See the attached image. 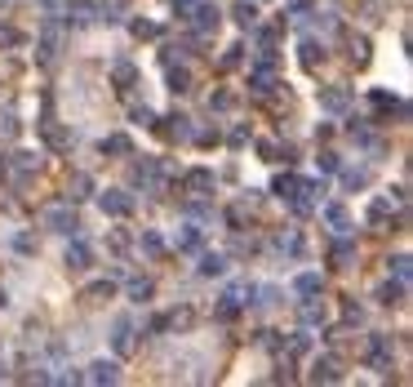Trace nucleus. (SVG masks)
<instances>
[{"instance_id":"28","label":"nucleus","mask_w":413,"mask_h":387,"mask_svg":"<svg viewBox=\"0 0 413 387\" xmlns=\"http://www.w3.org/2000/svg\"><path fill=\"white\" fill-rule=\"evenodd\" d=\"M178 249H200V227H182V232H178Z\"/></svg>"},{"instance_id":"38","label":"nucleus","mask_w":413,"mask_h":387,"mask_svg":"<svg viewBox=\"0 0 413 387\" xmlns=\"http://www.w3.org/2000/svg\"><path fill=\"white\" fill-rule=\"evenodd\" d=\"M302 316H307V321H324V307H315V303H302Z\"/></svg>"},{"instance_id":"44","label":"nucleus","mask_w":413,"mask_h":387,"mask_svg":"<svg viewBox=\"0 0 413 387\" xmlns=\"http://www.w3.org/2000/svg\"><path fill=\"white\" fill-rule=\"evenodd\" d=\"M191 5H196V0H174V9H178V14H182V18H187V14H191Z\"/></svg>"},{"instance_id":"33","label":"nucleus","mask_w":413,"mask_h":387,"mask_svg":"<svg viewBox=\"0 0 413 387\" xmlns=\"http://www.w3.org/2000/svg\"><path fill=\"white\" fill-rule=\"evenodd\" d=\"M227 223H232V232H240V227H245V205H232V210H227Z\"/></svg>"},{"instance_id":"21","label":"nucleus","mask_w":413,"mask_h":387,"mask_svg":"<svg viewBox=\"0 0 413 387\" xmlns=\"http://www.w3.org/2000/svg\"><path fill=\"white\" fill-rule=\"evenodd\" d=\"M112 343H116V352H120V356H129V352H133V330H129V321H120V325H116Z\"/></svg>"},{"instance_id":"40","label":"nucleus","mask_w":413,"mask_h":387,"mask_svg":"<svg viewBox=\"0 0 413 387\" xmlns=\"http://www.w3.org/2000/svg\"><path fill=\"white\" fill-rule=\"evenodd\" d=\"M0 120H5V125H0V134L14 138V134H18V120H14V116H0Z\"/></svg>"},{"instance_id":"6","label":"nucleus","mask_w":413,"mask_h":387,"mask_svg":"<svg viewBox=\"0 0 413 387\" xmlns=\"http://www.w3.org/2000/svg\"><path fill=\"white\" fill-rule=\"evenodd\" d=\"M320 107H324V112H347V107H351V89H347V85H329V89H320Z\"/></svg>"},{"instance_id":"12","label":"nucleus","mask_w":413,"mask_h":387,"mask_svg":"<svg viewBox=\"0 0 413 387\" xmlns=\"http://www.w3.org/2000/svg\"><path fill=\"white\" fill-rule=\"evenodd\" d=\"M324 223H329L333 227V232H347V227H351V214H347V205H324Z\"/></svg>"},{"instance_id":"45","label":"nucleus","mask_w":413,"mask_h":387,"mask_svg":"<svg viewBox=\"0 0 413 387\" xmlns=\"http://www.w3.org/2000/svg\"><path fill=\"white\" fill-rule=\"evenodd\" d=\"M289 9H298V14H307V9H311V0H289Z\"/></svg>"},{"instance_id":"3","label":"nucleus","mask_w":413,"mask_h":387,"mask_svg":"<svg viewBox=\"0 0 413 387\" xmlns=\"http://www.w3.org/2000/svg\"><path fill=\"white\" fill-rule=\"evenodd\" d=\"M187 18L196 22V31H200V36H209V31L218 27V22H223V9H218V5H200V0H196Z\"/></svg>"},{"instance_id":"36","label":"nucleus","mask_w":413,"mask_h":387,"mask_svg":"<svg viewBox=\"0 0 413 387\" xmlns=\"http://www.w3.org/2000/svg\"><path fill=\"white\" fill-rule=\"evenodd\" d=\"M0 45H22V36L14 27H0Z\"/></svg>"},{"instance_id":"17","label":"nucleus","mask_w":413,"mask_h":387,"mask_svg":"<svg viewBox=\"0 0 413 387\" xmlns=\"http://www.w3.org/2000/svg\"><path fill=\"white\" fill-rule=\"evenodd\" d=\"M93 191V178L89 174H71V183H67V200H84Z\"/></svg>"},{"instance_id":"43","label":"nucleus","mask_w":413,"mask_h":387,"mask_svg":"<svg viewBox=\"0 0 413 387\" xmlns=\"http://www.w3.org/2000/svg\"><path fill=\"white\" fill-rule=\"evenodd\" d=\"M133 120H142V125H156V116H151V107H138V112H133Z\"/></svg>"},{"instance_id":"13","label":"nucleus","mask_w":413,"mask_h":387,"mask_svg":"<svg viewBox=\"0 0 413 387\" xmlns=\"http://www.w3.org/2000/svg\"><path fill=\"white\" fill-rule=\"evenodd\" d=\"M232 18H236V27H253V22H258V5H253V0H236Z\"/></svg>"},{"instance_id":"42","label":"nucleus","mask_w":413,"mask_h":387,"mask_svg":"<svg viewBox=\"0 0 413 387\" xmlns=\"http://www.w3.org/2000/svg\"><path fill=\"white\" fill-rule=\"evenodd\" d=\"M14 249H22V254H31V249H36V240H31V236H14Z\"/></svg>"},{"instance_id":"15","label":"nucleus","mask_w":413,"mask_h":387,"mask_svg":"<svg viewBox=\"0 0 413 387\" xmlns=\"http://www.w3.org/2000/svg\"><path fill=\"white\" fill-rule=\"evenodd\" d=\"M294 289H298L302 298H311V294H320V289H324V276L320 272H302L298 281H294Z\"/></svg>"},{"instance_id":"34","label":"nucleus","mask_w":413,"mask_h":387,"mask_svg":"<svg viewBox=\"0 0 413 387\" xmlns=\"http://www.w3.org/2000/svg\"><path fill=\"white\" fill-rule=\"evenodd\" d=\"M18 169H22V174H31V169H40V161H36L31 152H18Z\"/></svg>"},{"instance_id":"29","label":"nucleus","mask_w":413,"mask_h":387,"mask_svg":"<svg viewBox=\"0 0 413 387\" xmlns=\"http://www.w3.org/2000/svg\"><path fill=\"white\" fill-rule=\"evenodd\" d=\"M133 36H138V41H156V36H160V27H156V22H147V18H138V22H133Z\"/></svg>"},{"instance_id":"37","label":"nucleus","mask_w":413,"mask_h":387,"mask_svg":"<svg viewBox=\"0 0 413 387\" xmlns=\"http://www.w3.org/2000/svg\"><path fill=\"white\" fill-rule=\"evenodd\" d=\"M320 169H324V174H333V169H338V156H333V152H320Z\"/></svg>"},{"instance_id":"30","label":"nucleus","mask_w":413,"mask_h":387,"mask_svg":"<svg viewBox=\"0 0 413 387\" xmlns=\"http://www.w3.org/2000/svg\"><path fill=\"white\" fill-rule=\"evenodd\" d=\"M112 76L120 80V89H125V85H129L133 76H138V71H133V63H116V67H112Z\"/></svg>"},{"instance_id":"9","label":"nucleus","mask_w":413,"mask_h":387,"mask_svg":"<svg viewBox=\"0 0 413 387\" xmlns=\"http://www.w3.org/2000/svg\"><path fill=\"white\" fill-rule=\"evenodd\" d=\"M80 379H89V383H120V365H116V360H93L89 374H80Z\"/></svg>"},{"instance_id":"41","label":"nucleus","mask_w":413,"mask_h":387,"mask_svg":"<svg viewBox=\"0 0 413 387\" xmlns=\"http://www.w3.org/2000/svg\"><path fill=\"white\" fill-rule=\"evenodd\" d=\"M209 107H218V112H227V107H232V94H213V98H209Z\"/></svg>"},{"instance_id":"23","label":"nucleus","mask_w":413,"mask_h":387,"mask_svg":"<svg viewBox=\"0 0 413 387\" xmlns=\"http://www.w3.org/2000/svg\"><path fill=\"white\" fill-rule=\"evenodd\" d=\"M112 294H116V281H93L89 289H84V298H89V303H107Z\"/></svg>"},{"instance_id":"2","label":"nucleus","mask_w":413,"mask_h":387,"mask_svg":"<svg viewBox=\"0 0 413 387\" xmlns=\"http://www.w3.org/2000/svg\"><path fill=\"white\" fill-rule=\"evenodd\" d=\"M98 205H103L107 219H129V214H133V196H129V191H120V187H107L98 196Z\"/></svg>"},{"instance_id":"46","label":"nucleus","mask_w":413,"mask_h":387,"mask_svg":"<svg viewBox=\"0 0 413 387\" xmlns=\"http://www.w3.org/2000/svg\"><path fill=\"white\" fill-rule=\"evenodd\" d=\"M5 303H9V298H5V289H0V307H5Z\"/></svg>"},{"instance_id":"24","label":"nucleus","mask_w":413,"mask_h":387,"mask_svg":"<svg viewBox=\"0 0 413 387\" xmlns=\"http://www.w3.org/2000/svg\"><path fill=\"white\" fill-rule=\"evenodd\" d=\"M169 89H174V94H187V89H191V71H187V67H169Z\"/></svg>"},{"instance_id":"20","label":"nucleus","mask_w":413,"mask_h":387,"mask_svg":"<svg viewBox=\"0 0 413 387\" xmlns=\"http://www.w3.org/2000/svg\"><path fill=\"white\" fill-rule=\"evenodd\" d=\"M200 276H223L227 272V258L223 254H200V268H196Z\"/></svg>"},{"instance_id":"35","label":"nucleus","mask_w":413,"mask_h":387,"mask_svg":"<svg viewBox=\"0 0 413 387\" xmlns=\"http://www.w3.org/2000/svg\"><path fill=\"white\" fill-rule=\"evenodd\" d=\"M351 58H356V63H369V41H356V45H351Z\"/></svg>"},{"instance_id":"1","label":"nucleus","mask_w":413,"mask_h":387,"mask_svg":"<svg viewBox=\"0 0 413 387\" xmlns=\"http://www.w3.org/2000/svg\"><path fill=\"white\" fill-rule=\"evenodd\" d=\"M40 223L50 227V232H58V236H76V227H80V219H76L71 205H54V210H45Z\"/></svg>"},{"instance_id":"8","label":"nucleus","mask_w":413,"mask_h":387,"mask_svg":"<svg viewBox=\"0 0 413 387\" xmlns=\"http://www.w3.org/2000/svg\"><path fill=\"white\" fill-rule=\"evenodd\" d=\"M311 379L315 383H338V379H343V370H338L333 356H315L311 360Z\"/></svg>"},{"instance_id":"32","label":"nucleus","mask_w":413,"mask_h":387,"mask_svg":"<svg viewBox=\"0 0 413 387\" xmlns=\"http://www.w3.org/2000/svg\"><path fill=\"white\" fill-rule=\"evenodd\" d=\"M369 183V169H347V187L356 191V187H364Z\"/></svg>"},{"instance_id":"5","label":"nucleus","mask_w":413,"mask_h":387,"mask_svg":"<svg viewBox=\"0 0 413 387\" xmlns=\"http://www.w3.org/2000/svg\"><path fill=\"white\" fill-rule=\"evenodd\" d=\"M63 263H67L71 272H89V268H93V249L84 245V240H71V245H67V258H63Z\"/></svg>"},{"instance_id":"18","label":"nucleus","mask_w":413,"mask_h":387,"mask_svg":"<svg viewBox=\"0 0 413 387\" xmlns=\"http://www.w3.org/2000/svg\"><path fill=\"white\" fill-rule=\"evenodd\" d=\"M329 258H333V268H351V263H356V245H351V240H338L329 249Z\"/></svg>"},{"instance_id":"19","label":"nucleus","mask_w":413,"mask_h":387,"mask_svg":"<svg viewBox=\"0 0 413 387\" xmlns=\"http://www.w3.org/2000/svg\"><path fill=\"white\" fill-rule=\"evenodd\" d=\"M324 63V45H315V41H302V67L307 71H315Z\"/></svg>"},{"instance_id":"4","label":"nucleus","mask_w":413,"mask_h":387,"mask_svg":"<svg viewBox=\"0 0 413 387\" xmlns=\"http://www.w3.org/2000/svg\"><path fill=\"white\" fill-rule=\"evenodd\" d=\"M369 370H391V338L386 334H373L369 338Z\"/></svg>"},{"instance_id":"16","label":"nucleus","mask_w":413,"mask_h":387,"mask_svg":"<svg viewBox=\"0 0 413 387\" xmlns=\"http://www.w3.org/2000/svg\"><path fill=\"white\" fill-rule=\"evenodd\" d=\"M40 134H45V143H50V147H58V152H63V147H71V134H67V129H58L54 120H45V125H40Z\"/></svg>"},{"instance_id":"26","label":"nucleus","mask_w":413,"mask_h":387,"mask_svg":"<svg viewBox=\"0 0 413 387\" xmlns=\"http://www.w3.org/2000/svg\"><path fill=\"white\" fill-rule=\"evenodd\" d=\"M138 245H142V254H147V258H160V254H165V240L156 236V232H142Z\"/></svg>"},{"instance_id":"14","label":"nucleus","mask_w":413,"mask_h":387,"mask_svg":"<svg viewBox=\"0 0 413 387\" xmlns=\"http://www.w3.org/2000/svg\"><path fill=\"white\" fill-rule=\"evenodd\" d=\"M160 134L169 143H182V138H191V125H187V116H169V125H160Z\"/></svg>"},{"instance_id":"27","label":"nucleus","mask_w":413,"mask_h":387,"mask_svg":"<svg viewBox=\"0 0 413 387\" xmlns=\"http://www.w3.org/2000/svg\"><path fill=\"white\" fill-rule=\"evenodd\" d=\"M386 263H391L396 281H409V272H413V258H409V254H396V258H386Z\"/></svg>"},{"instance_id":"22","label":"nucleus","mask_w":413,"mask_h":387,"mask_svg":"<svg viewBox=\"0 0 413 387\" xmlns=\"http://www.w3.org/2000/svg\"><path fill=\"white\" fill-rule=\"evenodd\" d=\"M151 294H156V285L147 281V276H133V281H129V298H133V303H147Z\"/></svg>"},{"instance_id":"39","label":"nucleus","mask_w":413,"mask_h":387,"mask_svg":"<svg viewBox=\"0 0 413 387\" xmlns=\"http://www.w3.org/2000/svg\"><path fill=\"white\" fill-rule=\"evenodd\" d=\"M240 58H245V54H240V45H232V54H223V67H240Z\"/></svg>"},{"instance_id":"31","label":"nucleus","mask_w":413,"mask_h":387,"mask_svg":"<svg viewBox=\"0 0 413 387\" xmlns=\"http://www.w3.org/2000/svg\"><path fill=\"white\" fill-rule=\"evenodd\" d=\"M386 214H391V200H373L369 205V223H382Z\"/></svg>"},{"instance_id":"25","label":"nucleus","mask_w":413,"mask_h":387,"mask_svg":"<svg viewBox=\"0 0 413 387\" xmlns=\"http://www.w3.org/2000/svg\"><path fill=\"white\" fill-rule=\"evenodd\" d=\"M103 152H112V156H129L133 152V143L125 134H112V138H103Z\"/></svg>"},{"instance_id":"10","label":"nucleus","mask_w":413,"mask_h":387,"mask_svg":"<svg viewBox=\"0 0 413 387\" xmlns=\"http://www.w3.org/2000/svg\"><path fill=\"white\" fill-rule=\"evenodd\" d=\"M182 187L196 191V196H209V191H213V169H191V174L182 178Z\"/></svg>"},{"instance_id":"11","label":"nucleus","mask_w":413,"mask_h":387,"mask_svg":"<svg viewBox=\"0 0 413 387\" xmlns=\"http://www.w3.org/2000/svg\"><path fill=\"white\" fill-rule=\"evenodd\" d=\"M405 285H409V281H386V285H378V303L400 307V303H405Z\"/></svg>"},{"instance_id":"7","label":"nucleus","mask_w":413,"mask_h":387,"mask_svg":"<svg viewBox=\"0 0 413 387\" xmlns=\"http://www.w3.org/2000/svg\"><path fill=\"white\" fill-rule=\"evenodd\" d=\"M249 89L266 98V94H276V89H280V80H276V71H271V67H258V71H249Z\"/></svg>"}]
</instances>
